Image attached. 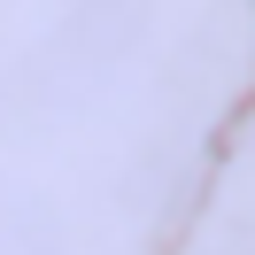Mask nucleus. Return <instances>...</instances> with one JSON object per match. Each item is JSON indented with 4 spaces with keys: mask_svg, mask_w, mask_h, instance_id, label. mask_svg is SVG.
Returning a JSON list of instances; mask_svg holds the SVG:
<instances>
[{
    "mask_svg": "<svg viewBox=\"0 0 255 255\" xmlns=\"http://www.w3.org/2000/svg\"><path fill=\"white\" fill-rule=\"evenodd\" d=\"M0 255H54V209L31 193H0Z\"/></svg>",
    "mask_w": 255,
    "mask_h": 255,
    "instance_id": "1",
    "label": "nucleus"
}]
</instances>
